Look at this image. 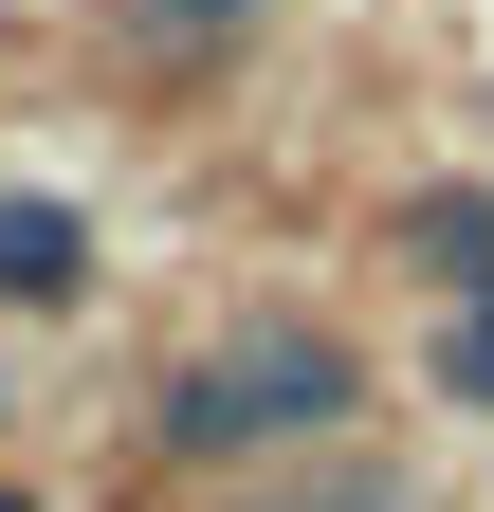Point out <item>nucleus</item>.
Instances as JSON below:
<instances>
[{"label": "nucleus", "mask_w": 494, "mask_h": 512, "mask_svg": "<svg viewBox=\"0 0 494 512\" xmlns=\"http://www.w3.org/2000/svg\"><path fill=\"white\" fill-rule=\"evenodd\" d=\"M129 439H147V476H183V494L312 476V458H348V439H385V366H366V330L312 311V293H220L202 330L147 366V421Z\"/></svg>", "instance_id": "nucleus-1"}, {"label": "nucleus", "mask_w": 494, "mask_h": 512, "mask_svg": "<svg viewBox=\"0 0 494 512\" xmlns=\"http://www.w3.org/2000/svg\"><path fill=\"white\" fill-rule=\"evenodd\" d=\"M110 293V220L74 183H0V330H74Z\"/></svg>", "instance_id": "nucleus-2"}, {"label": "nucleus", "mask_w": 494, "mask_h": 512, "mask_svg": "<svg viewBox=\"0 0 494 512\" xmlns=\"http://www.w3.org/2000/svg\"><path fill=\"white\" fill-rule=\"evenodd\" d=\"M385 256H403L421 293H476V275H494V183H476V165H458V183H403V202H385Z\"/></svg>", "instance_id": "nucleus-3"}, {"label": "nucleus", "mask_w": 494, "mask_h": 512, "mask_svg": "<svg viewBox=\"0 0 494 512\" xmlns=\"http://www.w3.org/2000/svg\"><path fill=\"white\" fill-rule=\"evenodd\" d=\"M421 403H440V421H476V439H494V275H476V293H440V311H421Z\"/></svg>", "instance_id": "nucleus-4"}, {"label": "nucleus", "mask_w": 494, "mask_h": 512, "mask_svg": "<svg viewBox=\"0 0 494 512\" xmlns=\"http://www.w3.org/2000/svg\"><path fill=\"white\" fill-rule=\"evenodd\" d=\"M110 19H129L147 55H238V37H275L293 0H110Z\"/></svg>", "instance_id": "nucleus-5"}, {"label": "nucleus", "mask_w": 494, "mask_h": 512, "mask_svg": "<svg viewBox=\"0 0 494 512\" xmlns=\"http://www.w3.org/2000/svg\"><path fill=\"white\" fill-rule=\"evenodd\" d=\"M183 512H330L312 476H220V494H183Z\"/></svg>", "instance_id": "nucleus-6"}, {"label": "nucleus", "mask_w": 494, "mask_h": 512, "mask_svg": "<svg viewBox=\"0 0 494 512\" xmlns=\"http://www.w3.org/2000/svg\"><path fill=\"white\" fill-rule=\"evenodd\" d=\"M0 458H19V330H0Z\"/></svg>", "instance_id": "nucleus-7"}, {"label": "nucleus", "mask_w": 494, "mask_h": 512, "mask_svg": "<svg viewBox=\"0 0 494 512\" xmlns=\"http://www.w3.org/2000/svg\"><path fill=\"white\" fill-rule=\"evenodd\" d=\"M0 512H55V476H19V458H0Z\"/></svg>", "instance_id": "nucleus-8"}]
</instances>
